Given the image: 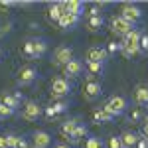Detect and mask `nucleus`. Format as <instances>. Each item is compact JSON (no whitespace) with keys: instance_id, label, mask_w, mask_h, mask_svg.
<instances>
[{"instance_id":"4468645a","label":"nucleus","mask_w":148,"mask_h":148,"mask_svg":"<svg viewBox=\"0 0 148 148\" xmlns=\"http://www.w3.org/2000/svg\"><path fill=\"white\" fill-rule=\"evenodd\" d=\"M63 6H65V12L77 16V18L85 12V4H83L81 0H69V2H63Z\"/></svg>"},{"instance_id":"c9c22d12","label":"nucleus","mask_w":148,"mask_h":148,"mask_svg":"<svg viewBox=\"0 0 148 148\" xmlns=\"http://www.w3.org/2000/svg\"><path fill=\"white\" fill-rule=\"evenodd\" d=\"M44 113H46V116H49V119H53V116H56V111H53V107H51V105L44 109Z\"/></svg>"},{"instance_id":"7c9ffc66","label":"nucleus","mask_w":148,"mask_h":148,"mask_svg":"<svg viewBox=\"0 0 148 148\" xmlns=\"http://www.w3.org/2000/svg\"><path fill=\"white\" fill-rule=\"evenodd\" d=\"M18 140H20V136H16V134H6V142H8V148H16Z\"/></svg>"},{"instance_id":"ea45409f","label":"nucleus","mask_w":148,"mask_h":148,"mask_svg":"<svg viewBox=\"0 0 148 148\" xmlns=\"http://www.w3.org/2000/svg\"><path fill=\"white\" fill-rule=\"evenodd\" d=\"M142 134H144V138H148V119L144 121V126H142Z\"/></svg>"},{"instance_id":"79ce46f5","label":"nucleus","mask_w":148,"mask_h":148,"mask_svg":"<svg viewBox=\"0 0 148 148\" xmlns=\"http://www.w3.org/2000/svg\"><path fill=\"white\" fill-rule=\"evenodd\" d=\"M132 119H134V121H138V119H140V113H138V111H134V113H132Z\"/></svg>"},{"instance_id":"72a5a7b5","label":"nucleus","mask_w":148,"mask_h":148,"mask_svg":"<svg viewBox=\"0 0 148 148\" xmlns=\"http://www.w3.org/2000/svg\"><path fill=\"white\" fill-rule=\"evenodd\" d=\"M140 49L148 56V36H142V38H140Z\"/></svg>"},{"instance_id":"2eb2a0df","label":"nucleus","mask_w":148,"mask_h":148,"mask_svg":"<svg viewBox=\"0 0 148 148\" xmlns=\"http://www.w3.org/2000/svg\"><path fill=\"white\" fill-rule=\"evenodd\" d=\"M77 125H79V119H69V121H65L63 125L59 126V132H61V136H63V138H71V134L75 132Z\"/></svg>"},{"instance_id":"cd10ccee","label":"nucleus","mask_w":148,"mask_h":148,"mask_svg":"<svg viewBox=\"0 0 148 148\" xmlns=\"http://www.w3.org/2000/svg\"><path fill=\"white\" fill-rule=\"evenodd\" d=\"M51 107H53V111H56V114H59V113H65V111H67L69 103H67V101H57V103H53Z\"/></svg>"},{"instance_id":"20e7f679","label":"nucleus","mask_w":148,"mask_h":148,"mask_svg":"<svg viewBox=\"0 0 148 148\" xmlns=\"http://www.w3.org/2000/svg\"><path fill=\"white\" fill-rule=\"evenodd\" d=\"M130 30H134V26L130 22H126L125 18L119 14V16H113L111 18V32L113 34H116V36H121V38H125Z\"/></svg>"},{"instance_id":"f8f14e48","label":"nucleus","mask_w":148,"mask_h":148,"mask_svg":"<svg viewBox=\"0 0 148 148\" xmlns=\"http://www.w3.org/2000/svg\"><path fill=\"white\" fill-rule=\"evenodd\" d=\"M105 59H107L105 47H91L87 51V57H85V61H95V63H105Z\"/></svg>"},{"instance_id":"f257e3e1","label":"nucleus","mask_w":148,"mask_h":148,"mask_svg":"<svg viewBox=\"0 0 148 148\" xmlns=\"http://www.w3.org/2000/svg\"><path fill=\"white\" fill-rule=\"evenodd\" d=\"M126 105H128V103H126V99L123 97V95H113L109 101L105 103V107H103V109L111 114V116L116 119V116H121V114L126 111Z\"/></svg>"},{"instance_id":"6ab92c4d","label":"nucleus","mask_w":148,"mask_h":148,"mask_svg":"<svg viewBox=\"0 0 148 148\" xmlns=\"http://www.w3.org/2000/svg\"><path fill=\"white\" fill-rule=\"evenodd\" d=\"M134 103L136 105H148V87L144 85H138L136 89H134Z\"/></svg>"},{"instance_id":"c03bdc74","label":"nucleus","mask_w":148,"mask_h":148,"mask_svg":"<svg viewBox=\"0 0 148 148\" xmlns=\"http://www.w3.org/2000/svg\"><path fill=\"white\" fill-rule=\"evenodd\" d=\"M0 121H2V119H0Z\"/></svg>"},{"instance_id":"6e6552de","label":"nucleus","mask_w":148,"mask_h":148,"mask_svg":"<svg viewBox=\"0 0 148 148\" xmlns=\"http://www.w3.org/2000/svg\"><path fill=\"white\" fill-rule=\"evenodd\" d=\"M40 114H42V107H40L36 101H28L26 105H24V109H22V119L24 121L34 123V121L40 119Z\"/></svg>"},{"instance_id":"58836bf2","label":"nucleus","mask_w":148,"mask_h":148,"mask_svg":"<svg viewBox=\"0 0 148 148\" xmlns=\"http://www.w3.org/2000/svg\"><path fill=\"white\" fill-rule=\"evenodd\" d=\"M0 148H8V142H6V134L0 136Z\"/></svg>"},{"instance_id":"423d86ee","label":"nucleus","mask_w":148,"mask_h":148,"mask_svg":"<svg viewBox=\"0 0 148 148\" xmlns=\"http://www.w3.org/2000/svg\"><path fill=\"white\" fill-rule=\"evenodd\" d=\"M71 91V83L65 77H56L51 81V97L53 99H59V97H65Z\"/></svg>"},{"instance_id":"ddd939ff","label":"nucleus","mask_w":148,"mask_h":148,"mask_svg":"<svg viewBox=\"0 0 148 148\" xmlns=\"http://www.w3.org/2000/svg\"><path fill=\"white\" fill-rule=\"evenodd\" d=\"M65 14V6H63V2H56V4H51L49 6V10H47V18L51 20V22H59L61 20V16Z\"/></svg>"},{"instance_id":"5701e85b","label":"nucleus","mask_w":148,"mask_h":148,"mask_svg":"<svg viewBox=\"0 0 148 148\" xmlns=\"http://www.w3.org/2000/svg\"><path fill=\"white\" fill-rule=\"evenodd\" d=\"M22 53L26 57H34L36 59V46H34V40H26L22 47Z\"/></svg>"},{"instance_id":"4c0bfd02","label":"nucleus","mask_w":148,"mask_h":148,"mask_svg":"<svg viewBox=\"0 0 148 148\" xmlns=\"http://www.w3.org/2000/svg\"><path fill=\"white\" fill-rule=\"evenodd\" d=\"M136 148H148V138H138Z\"/></svg>"},{"instance_id":"4be33fe9","label":"nucleus","mask_w":148,"mask_h":148,"mask_svg":"<svg viewBox=\"0 0 148 148\" xmlns=\"http://www.w3.org/2000/svg\"><path fill=\"white\" fill-rule=\"evenodd\" d=\"M140 38H142V34L134 28V30H130V32L123 38V42H125V44H140Z\"/></svg>"},{"instance_id":"a211bd4d","label":"nucleus","mask_w":148,"mask_h":148,"mask_svg":"<svg viewBox=\"0 0 148 148\" xmlns=\"http://www.w3.org/2000/svg\"><path fill=\"white\" fill-rule=\"evenodd\" d=\"M140 51H142V49H140V44H125V42H123V46H121V53L125 57H128V59L138 56Z\"/></svg>"},{"instance_id":"0eeeda50","label":"nucleus","mask_w":148,"mask_h":148,"mask_svg":"<svg viewBox=\"0 0 148 148\" xmlns=\"http://www.w3.org/2000/svg\"><path fill=\"white\" fill-rule=\"evenodd\" d=\"M36 77H38V71H36L32 65H24V67H20V69H18V75H16V79H18V85H20V87H26V85L34 83Z\"/></svg>"},{"instance_id":"aec40b11","label":"nucleus","mask_w":148,"mask_h":148,"mask_svg":"<svg viewBox=\"0 0 148 148\" xmlns=\"http://www.w3.org/2000/svg\"><path fill=\"white\" fill-rule=\"evenodd\" d=\"M87 132H89V130H87V126L79 123V125H77V128H75V132L71 134V138H69V142H71V144H77L81 138L87 136Z\"/></svg>"},{"instance_id":"f704fd0d","label":"nucleus","mask_w":148,"mask_h":148,"mask_svg":"<svg viewBox=\"0 0 148 148\" xmlns=\"http://www.w3.org/2000/svg\"><path fill=\"white\" fill-rule=\"evenodd\" d=\"M14 4H18V2H12V0H0V8H12Z\"/></svg>"},{"instance_id":"9d476101","label":"nucleus","mask_w":148,"mask_h":148,"mask_svg":"<svg viewBox=\"0 0 148 148\" xmlns=\"http://www.w3.org/2000/svg\"><path fill=\"white\" fill-rule=\"evenodd\" d=\"M22 99H24V95H22L20 91H18V93H14V95H10V93H4V95L0 97V103L16 111V109H18L20 105H22Z\"/></svg>"},{"instance_id":"393cba45","label":"nucleus","mask_w":148,"mask_h":148,"mask_svg":"<svg viewBox=\"0 0 148 148\" xmlns=\"http://www.w3.org/2000/svg\"><path fill=\"white\" fill-rule=\"evenodd\" d=\"M87 26H89V30H91V32H97V30L103 26V16H93V18H89Z\"/></svg>"},{"instance_id":"c756f323","label":"nucleus","mask_w":148,"mask_h":148,"mask_svg":"<svg viewBox=\"0 0 148 148\" xmlns=\"http://www.w3.org/2000/svg\"><path fill=\"white\" fill-rule=\"evenodd\" d=\"M107 146H109V148H125V146H123V142H121V136H111V138H109V142H107Z\"/></svg>"},{"instance_id":"bb28decb","label":"nucleus","mask_w":148,"mask_h":148,"mask_svg":"<svg viewBox=\"0 0 148 148\" xmlns=\"http://www.w3.org/2000/svg\"><path fill=\"white\" fill-rule=\"evenodd\" d=\"M85 65L89 69V75H97L103 73V63H95V61H85Z\"/></svg>"},{"instance_id":"e433bc0d","label":"nucleus","mask_w":148,"mask_h":148,"mask_svg":"<svg viewBox=\"0 0 148 148\" xmlns=\"http://www.w3.org/2000/svg\"><path fill=\"white\" fill-rule=\"evenodd\" d=\"M16 148H32L28 142H26V138H22L20 136V140H18V144H16Z\"/></svg>"},{"instance_id":"a878e982","label":"nucleus","mask_w":148,"mask_h":148,"mask_svg":"<svg viewBox=\"0 0 148 148\" xmlns=\"http://www.w3.org/2000/svg\"><path fill=\"white\" fill-rule=\"evenodd\" d=\"M85 148H105V144L99 136H89L85 142Z\"/></svg>"},{"instance_id":"2f4dec72","label":"nucleus","mask_w":148,"mask_h":148,"mask_svg":"<svg viewBox=\"0 0 148 148\" xmlns=\"http://www.w3.org/2000/svg\"><path fill=\"white\" fill-rule=\"evenodd\" d=\"M121 46H123V44H116V42H111V44L107 46V53H116V51H121Z\"/></svg>"},{"instance_id":"dca6fc26","label":"nucleus","mask_w":148,"mask_h":148,"mask_svg":"<svg viewBox=\"0 0 148 148\" xmlns=\"http://www.w3.org/2000/svg\"><path fill=\"white\" fill-rule=\"evenodd\" d=\"M121 142H123V146H125V148H136L138 134H136V132H132V130H126V132L121 134Z\"/></svg>"},{"instance_id":"9b49d317","label":"nucleus","mask_w":148,"mask_h":148,"mask_svg":"<svg viewBox=\"0 0 148 148\" xmlns=\"http://www.w3.org/2000/svg\"><path fill=\"white\" fill-rule=\"evenodd\" d=\"M81 73H83V63H81L79 59H71L67 65L63 67V75H65V79H67V77H79Z\"/></svg>"},{"instance_id":"f3484780","label":"nucleus","mask_w":148,"mask_h":148,"mask_svg":"<svg viewBox=\"0 0 148 148\" xmlns=\"http://www.w3.org/2000/svg\"><path fill=\"white\" fill-rule=\"evenodd\" d=\"M77 22H79V18H77V16H73V14L65 12V14L61 16V20L57 22V26H59L61 30H71V28H73Z\"/></svg>"},{"instance_id":"c85d7f7f","label":"nucleus","mask_w":148,"mask_h":148,"mask_svg":"<svg viewBox=\"0 0 148 148\" xmlns=\"http://www.w3.org/2000/svg\"><path fill=\"white\" fill-rule=\"evenodd\" d=\"M14 113H16L14 109H10V107H6V105L0 103V119H8V116H12Z\"/></svg>"},{"instance_id":"412c9836","label":"nucleus","mask_w":148,"mask_h":148,"mask_svg":"<svg viewBox=\"0 0 148 148\" xmlns=\"http://www.w3.org/2000/svg\"><path fill=\"white\" fill-rule=\"evenodd\" d=\"M93 119H95V123H111L114 116H111L105 109H97V111L93 113Z\"/></svg>"},{"instance_id":"1a4fd4ad","label":"nucleus","mask_w":148,"mask_h":148,"mask_svg":"<svg viewBox=\"0 0 148 148\" xmlns=\"http://www.w3.org/2000/svg\"><path fill=\"white\" fill-rule=\"evenodd\" d=\"M51 144V136L46 130H36L32 134V148H49Z\"/></svg>"},{"instance_id":"b1692460","label":"nucleus","mask_w":148,"mask_h":148,"mask_svg":"<svg viewBox=\"0 0 148 148\" xmlns=\"http://www.w3.org/2000/svg\"><path fill=\"white\" fill-rule=\"evenodd\" d=\"M34 46H36V57H42L47 51V42L46 40H38V38H34Z\"/></svg>"},{"instance_id":"7ed1b4c3","label":"nucleus","mask_w":148,"mask_h":148,"mask_svg":"<svg viewBox=\"0 0 148 148\" xmlns=\"http://www.w3.org/2000/svg\"><path fill=\"white\" fill-rule=\"evenodd\" d=\"M71 59H73V49H71L69 46H59L56 51H53L51 63H53L56 67H65Z\"/></svg>"},{"instance_id":"39448f33","label":"nucleus","mask_w":148,"mask_h":148,"mask_svg":"<svg viewBox=\"0 0 148 148\" xmlns=\"http://www.w3.org/2000/svg\"><path fill=\"white\" fill-rule=\"evenodd\" d=\"M121 16L125 18L126 22H130L132 26L142 18V10L138 8L136 4H132V2H126V4H123L121 6Z\"/></svg>"},{"instance_id":"a19ab883","label":"nucleus","mask_w":148,"mask_h":148,"mask_svg":"<svg viewBox=\"0 0 148 148\" xmlns=\"http://www.w3.org/2000/svg\"><path fill=\"white\" fill-rule=\"evenodd\" d=\"M56 148H71L67 144V142H59V144H56Z\"/></svg>"},{"instance_id":"f03ea898","label":"nucleus","mask_w":148,"mask_h":148,"mask_svg":"<svg viewBox=\"0 0 148 148\" xmlns=\"http://www.w3.org/2000/svg\"><path fill=\"white\" fill-rule=\"evenodd\" d=\"M87 83H85V87H83V97H85V101H95V99H99L103 93V85L101 81H95L93 79V75H87Z\"/></svg>"},{"instance_id":"37998d69","label":"nucleus","mask_w":148,"mask_h":148,"mask_svg":"<svg viewBox=\"0 0 148 148\" xmlns=\"http://www.w3.org/2000/svg\"><path fill=\"white\" fill-rule=\"evenodd\" d=\"M0 57H2V49H0Z\"/></svg>"},{"instance_id":"473e14b6","label":"nucleus","mask_w":148,"mask_h":148,"mask_svg":"<svg viewBox=\"0 0 148 148\" xmlns=\"http://www.w3.org/2000/svg\"><path fill=\"white\" fill-rule=\"evenodd\" d=\"M101 6L103 4H95L91 10H89V18H93V16H101Z\"/></svg>"}]
</instances>
